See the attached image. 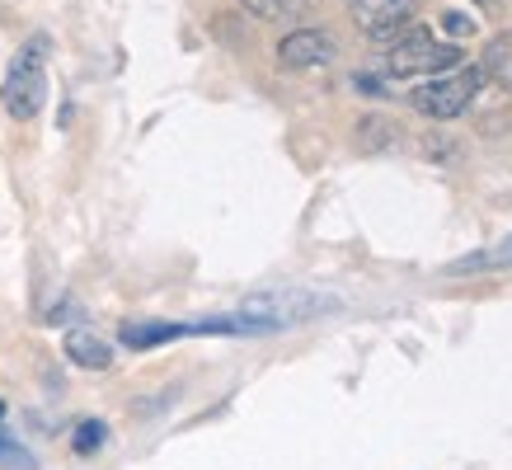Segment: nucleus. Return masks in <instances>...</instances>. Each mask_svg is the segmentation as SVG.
<instances>
[{
    "instance_id": "f257e3e1",
    "label": "nucleus",
    "mask_w": 512,
    "mask_h": 470,
    "mask_svg": "<svg viewBox=\"0 0 512 470\" xmlns=\"http://www.w3.org/2000/svg\"><path fill=\"white\" fill-rule=\"evenodd\" d=\"M339 311V297L329 292H315V287H273V292H249L240 306H235V320L259 334V329H282V325H301V320H315V315Z\"/></svg>"
},
{
    "instance_id": "f03ea898",
    "label": "nucleus",
    "mask_w": 512,
    "mask_h": 470,
    "mask_svg": "<svg viewBox=\"0 0 512 470\" xmlns=\"http://www.w3.org/2000/svg\"><path fill=\"white\" fill-rule=\"evenodd\" d=\"M47 99V33H33L29 43L15 52V62L5 71V109L10 118L29 123L43 113Z\"/></svg>"
},
{
    "instance_id": "7ed1b4c3",
    "label": "nucleus",
    "mask_w": 512,
    "mask_h": 470,
    "mask_svg": "<svg viewBox=\"0 0 512 470\" xmlns=\"http://www.w3.org/2000/svg\"><path fill=\"white\" fill-rule=\"evenodd\" d=\"M456 62H461V47H456V43H437L433 29L395 33V38H390V52H386V71L395 80L442 76V71H451Z\"/></svg>"
},
{
    "instance_id": "20e7f679",
    "label": "nucleus",
    "mask_w": 512,
    "mask_h": 470,
    "mask_svg": "<svg viewBox=\"0 0 512 470\" xmlns=\"http://www.w3.org/2000/svg\"><path fill=\"white\" fill-rule=\"evenodd\" d=\"M484 71L480 66H461L456 76H428L423 85H414V109L423 113V118H433V123H451V118H461V113L475 104V94L484 90Z\"/></svg>"
},
{
    "instance_id": "39448f33",
    "label": "nucleus",
    "mask_w": 512,
    "mask_h": 470,
    "mask_svg": "<svg viewBox=\"0 0 512 470\" xmlns=\"http://www.w3.org/2000/svg\"><path fill=\"white\" fill-rule=\"evenodd\" d=\"M348 5H353V19L362 24V33L376 43H390L414 10V0H348Z\"/></svg>"
},
{
    "instance_id": "423d86ee",
    "label": "nucleus",
    "mask_w": 512,
    "mask_h": 470,
    "mask_svg": "<svg viewBox=\"0 0 512 470\" xmlns=\"http://www.w3.org/2000/svg\"><path fill=\"white\" fill-rule=\"evenodd\" d=\"M325 62H334V38L325 29H296L278 43V66L287 71H311Z\"/></svg>"
},
{
    "instance_id": "0eeeda50",
    "label": "nucleus",
    "mask_w": 512,
    "mask_h": 470,
    "mask_svg": "<svg viewBox=\"0 0 512 470\" xmlns=\"http://www.w3.org/2000/svg\"><path fill=\"white\" fill-rule=\"evenodd\" d=\"M66 358L76 362V367H85V372H109L113 348L104 344L99 334H90V329H71V334H66Z\"/></svg>"
},
{
    "instance_id": "6e6552de",
    "label": "nucleus",
    "mask_w": 512,
    "mask_h": 470,
    "mask_svg": "<svg viewBox=\"0 0 512 470\" xmlns=\"http://www.w3.org/2000/svg\"><path fill=\"white\" fill-rule=\"evenodd\" d=\"M193 334V325H165V320H127L118 329L123 348H156V344H170V339H184Z\"/></svg>"
},
{
    "instance_id": "1a4fd4ad",
    "label": "nucleus",
    "mask_w": 512,
    "mask_h": 470,
    "mask_svg": "<svg viewBox=\"0 0 512 470\" xmlns=\"http://www.w3.org/2000/svg\"><path fill=\"white\" fill-rule=\"evenodd\" d=\"M494 268H512V240L489 245V250H480V254H466V259H451L442 273H447V278H470V273H494Z\"/></svg>"
},
{
    "instance_id": "9d476101",
    "label": "nucleus",
    "mask_w": 512,
    "mask_h": 470,
    "mask_svg": "<svg viewBox=\"0 0 512 470\" xmlns=\"http://www.w3.org/2000/svg\"><path fill=\"white\" fill-rule=\"evenodd\" d=\"M480 71H484V76H494V80H508L512 76V33H498L494 43L484 47Z\"/></svg>"
},
{
    "instance_id": "9b49d317",
    "label": "nucleus",
    "mask_w": 512,
    "mask_h": 470,
    "mask_svg": "<svg viewBox=\"0 0 512 470\" xmlns=\"http://www.w3.org/2000/svg\"><path fill=\"white\" fill-rule=\"evenodd\" d=\"M254 19H296L306 15V0H240Z\"/></svg>"
},
{
    "instance_id": "f8f14e48",
    "label": "nucleus",
    "mask_w": 512,
    "mask_h": 470,
    "mask_svg": "<svg viewBox=\"0 0 512 470\" xmlns=\"http://www.w3.org/2000/svg\"><path fill=\"white\" fill-rule=\"evenodd\" d=\"M104 438H109V428H104L99 419H85V423L76 428V438H71V447H76L80 456H90V452H99V447H104Z\"/></svg>"
},
{
    "instance_id": "ddd939ff",
    "label": "nucleus",
    "mask_w": 512,
    "mask_h": 470,
    "mask_svg": "<svg viewBox=\"0 0 512 470\" xmlns=\"http://www.w3.org/2000/svg\"><path fill=\"white\" fill-rule=\"evenodd\" d=\"M0 470H38V466H33L29 447H19L15 438H5V433H0Z\"/></svg>"
},
{
    "instance_id": "4468645a",
    "label": "nucleus",
    "mask_w": 512,
    "mask_h": 470,
    "mask_svg": "<svg viewBox=\"0 0 512 470\" xmlns=\"http://www.w3.org/2000/svg\"><path fill=\"white\" fill-rule=\"evenodd\" d=\"M362 151H376V146H386V141H395V132H390L381 118H362Z\"/></svg>"
},
{
    "instance_id": "2eb2a0df",
    "label": "nucleus",
    "mask_w": 512,
    "mask_h": 470,
    "mask_svg": "<svg viewBox=\"0 0 512 470\" xmlns=\"http://www.w3.org/2000/svg\"><path fill=\"white\" fill-rule=\"evenodd\" d=\"M442 29L456 33V38H470V33H475V19H470V15H456V10H451V15H442Z\"/></svg>"
},
{
    "instance_id": "dca6fc26",
    "label": "nucleus",
    "mask_w": 512,
    "mask_h": 470,
    "mask_svg": "<svg viewBox=\"0 0 512 470\" xmlns=\"http://www.w3.org/2000/svg\"><path fill=\"white\" fill-rule=\"evenodd\" d=\"M353 85H357V90H362V94H386V85H381V80H376V76H357Z\"/></svg>"
},
{
    "instance_id": "f3484780",
    "label": "nucleus",
    "mask_w": 512,
    "mask_h": 470,
    "mask_svg": "<svg viewBox=\"0 0 512 470\" xmlns=\"http://www.w3.org/2000/svg\"><path fill=\"white\" fill-rule=\"evenodd\" d=\"M480 5H484V10H494V5H498V0H480Z\"/></svg>"
},
{
    "instance_id": "a211bd4d",
    "label": "nucleus",
    "mask_w": 512,
    "mask_h": 470,
    "mask_svg": "<svg viewBox=\"0 0 512 470\" xmlns=\"http://www.w3.org/2000/svg\"><path fill=\"white\" fill-rule=\"evenodd\" d=\"M0 423H5V405H0Z\"/></svg>"
}]
</instances>
